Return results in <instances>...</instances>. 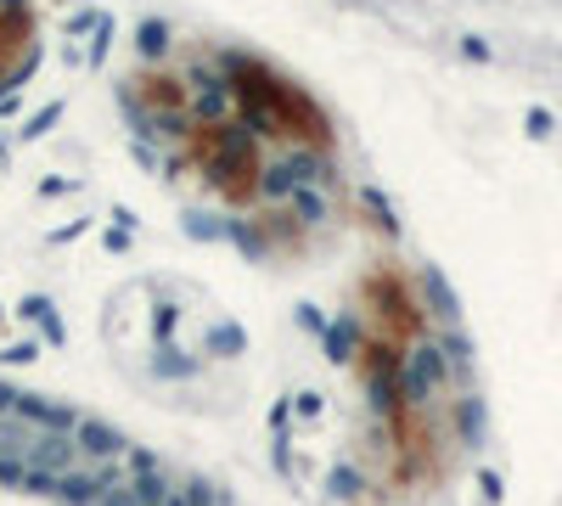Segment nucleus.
I'll use <instances>...</instances> for the list:
<instances>
[{
  "instance_id": "obj_3",
  "label": "nucleus",
  "mask_w": 562,
  "mask_h": 506,
  "mask_svg": "<svg viewBox=\"0 0 562 506\" xmlns=\"http://www.w3.org/2000/svg\"><path fill=\"white\" fill-rule=\"evenodd\" d=\"M366 389L383 411L389 450L405 468H428L439 456V389L445 366L428 333L422 299L405 276H378L366 288V355H360Z\"/></svg>"
},
{
  "instance_id": "obj_1",
  "label": "nucleus",
  "mask_w": 562,
  "mask_h": 506,
  "mask_svg": "<svg viewBox=\"0 0 562 506\" xmlns=\"http://www.w3.org/2000/svg\"><path fill=\"white\" fill-rule=\"evenodd\" d=\"M164 164L265 237H304L338 192V142L299 85L254 57H186L135 79Z\"/></svg>"
},
{
  "instance_id": "obj_2",
  "label": "nucleus",
  "mask_w": 562,
  "mask_h": 506,
  "mask_svg": "<svg viewBox=\"0 0 562 506\" xmlns=\"http://www.w3.org/2000/svg\"><path fill=\"white\" fill-rule=\"evenodd\" d=\"M0 484L63 506H220L203 479L169 468L108 423L0 383Z\"/></svg>"
},
{
  "instance_id": "obj_4",
  "label": "nucleus",
  "mask_w": 562,
  "mask_h": 506,
  "mask_svg": "<svg viewBox=\"0 0 562 506\" xmlns=\"http://www.w3.org/2000/svg\"><path fill=\"white\" fill-rule=\"evenodd\" d=\"M34 63V18L23 0H0V90L23 79Z\"/></svg>"
}]
</instances>
